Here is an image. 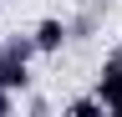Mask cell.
Instances as JSON below:
<instances>
[{"mask_svg": "<svg viewBox=\"0 0 122 117\" xmlns=\"http://www.w3.org/2000/svg\"><path fill=\"white\" fill-rule=\"evenodd\" d=\"M10 5H20V0H10Z\"/></svg>", "mask_w": 122, "mask_h": 117, "instance_id": "obj_6", "label": "cell"}, {"mask_svg": "<svg viewBox=\"0 0 122 117\" xmlns=\"http://www.w3.org/2000/svg\"><path fill=\"white\" fill-rule=\"evenodd\" d=\"M36 41L30 36H10L5 46H0V86H10L15 97L30 86V61H36Z\"/></svg>", "mask_w": 122, "mask_h": 117, "instance_id": "obj_1", "label": "cell"}, {"mask_svg": "<svg viewBox=\"0 0 122 117\" xmlns=\"http://www.w3.org/2000/svg\"><path fill=\"white\" fill-rule=\"evenodd\" d=\"M97 102L112 117H122V46L102 56V71H97Z\"/></svg>", "mask_w": 122, "mask_h": 117, "instance_id": "obj_2", "label": "cell"}, {"mask_svg": "<svg viewBox=\"0 0 122 117\" xmlns=\"http://www.w3.org/2000/svg\"><path fill=\"white\" fill-rule=\"evenodd\" d=\"M30 41H36L41 56H61V46L71 41V25L61 20V15H41L36 25H30Z\"/></svg>", "mask_w": 122, "mask_h": 117, "instance_id": "obj_3", "label": "cell"}, {"mask_svg": "<svg viewBox=\"0 0 122 117\" xmlns=\"http://www.w3.org/2000/svg\"><path fill=\"white\" fill-rule=\"evenodd\" d=\"M15 107H20V97H15L10 86H0V117H5V112H15Z\"/></svg>", "mask_w": 122, "mask_h": 117, "instance_id": "obj_5", "label": "cell"}, {"mask_svg": "<svg viewBox=\"0 0 122 117\" xmlns=\"http://www.w3.org/2000/svg\"><path fill=\"white\" fill-rule=\"evenodd\" d=\"M66 112H71V117H97V112H107V107L97 102V92H92V97H71V102H66Z\"/></svg>", "mask_w": 122, "mask_h": 117, "instance_id": "obj_4", "label": "cell"}]
</instances>
